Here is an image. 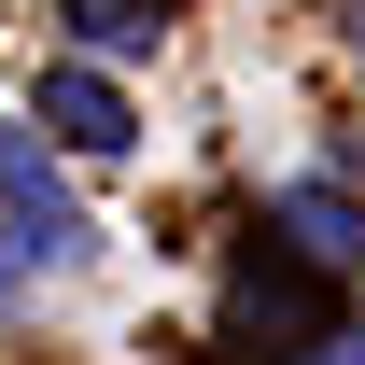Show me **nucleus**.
Masks as SVG:
<instances>
[{"instance_id": "nucleus-6", "label": "nucleus", "mask_w": 365, "mask_h": 365, "mask_svg": "<svg viewBox=\"0 0 365 365\" xmlns=\"http://www.w3.org/2000/svg\"><path fill=\"white\" fill-rule=\"evenodd\" d=\"M309 365H365V337H337V351H309Z\"/></svg>"}, {"instance_id": "nucleus-5", "label": "nucleus", "mask_w": 365, "mask_h": 365, "mask_svg": "<svg viewBox=\"0 0 365 365\" xmlns=\"http://www.w3.org/2000/svg\"><path fill=\"white\" fill-rule=\"evenodd\" d=\"M14 267H29V253H14V225H0V295H14Z\"/></svg>"}, {"instance_id": "nucleus-1", "label": "nucleus", "mask_w": 365, "mask_h": 365, "mask_svg": "<svg viewBox=\"0 0 365 365\" xmlns=\"http://www.w3.org/2000/svg\"><path fill=\"white\" fill-rule=\"evenodd\" d=\"M0 225H14V253H29V267H85V239H98L29 127H0Z\"/></svg>"}, {"instance_id": "nucleus-3", "label": "nucleus", "mask_w": 365, "mask_h": 365, "mask_svg": "<svg viewBox=\"0 0 365 365\" xmlns=\"http://www.w3.org/2000/svg\"><path fill=\"white\" fill-rule=\"evenodd\" d=\"M281 239H295V253H309V267H323V253H351V197H337V182H281Z\"/></svg>"}, {"instance_id": "nucleus-2", "label": "nucleus", "mask_w": 365, "mask_h": 365, "mask_svg": "<svg viewBox=\"0 0 365 365\" xmlns=\"http://www.w3.org/2000/svg\"><path fill=\"white\" fill-rule=\"evenodd\" d=\"M29 127L56 140V155H85V169H113V155H140V113L113 71H43V98H29Z\"/></svg>"}, {"instance_id": "nucleus-4", "label": "nucleus", "mask_w": 365, "mask_h": 365, "mask_svg": "<svg viewBox=\"0 0 365 365\" xmlns=\"http://www.w3.org/2000/svg\"><path fill=\"white\" fill-rule=\"evenodd\" d=\"M71 43L85 56H140L155 43V0H71Z\"/></svg>"}]
</instances>
